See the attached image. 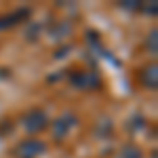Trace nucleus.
Wrapping results in <instances>:
<instances>
[{
    "instance_id": "nucleus-5",
    "label": "nucleus",
    "mask_w": 158,
    "mask_h": 158,
    "mask_svg": "<svg viewBox=\"0 0 158 158\" xmlns=\"http://www.w3.org/2000/svg\"><path fill=\"white\" fill-rule=\"evenodd\" d=\"M118 158H143V156H141V152H139V148H137V146H133V143H127V146L120 148Z\"/></svg>"
},
{
    "instance_id": "nucleus-2",
    "label": "nucleus",
    "mask_w": 158,
    "mask_h": 158,
    "mask_svg": "<svg viewBox=\"0 0 158 158\" xmlns=\"http://www.w3.org/2000/svg\"><path fill=\"white\" fill-rule=\"evenodd\" d=\"M44 141H40L38 137H30V139H23L19 146H17V156L19 158H38L40 154H44Z\"/></svg>"
},
{
    "instance_id": "nucleus-3",
    "label": "nucleus",
    "mask_w": 158,
    "mask_h": 158,
    "mask_svg": "<svg viewBox=\"0 0 158 158\" xmlns=\"http://www.w3.org/2000/svg\"><path fill=\"white\" fill-rule=\"evenodd\" d=\"M74 122H76V120H74V116H70V114H68V116H61L59 120L53 122V135H55V139H57V141L63 139L65 135L70 133V129H72Z\"/></svg>"
},
{
    "instance_id": "nucleus-1",
    "label": "nucleus",
    "mask_w": 158,
    "mask_h": 158,
    "mask_svg": "<svg viewBox=\"0 0 158 158\" xmlns=\"http://www.w3.org/2000/svg\"><path fill=\"white\" fill-rule=\"evenodd\" d=\"M23 127L32 135L40 133V131H44V129L49 127V114H47L44 110H32L23 118Z\"/></svg>"
},
{
    "instance_id": "nucleus-4",
    "label": "nucleus",
    "mask_w": 158,
    "mask_h": 158,
    "mask_svg": "<svg viewBox=\"0 0 158 158\" xmlns=\"http://www.w3.org/2000/svg\"><path fill=\"white\" fill-rule=\"evenodd\" d=\"M141 82H143L146 89H156V65H150V68L143 70Z\"/></svg>"
}]
</instances>
